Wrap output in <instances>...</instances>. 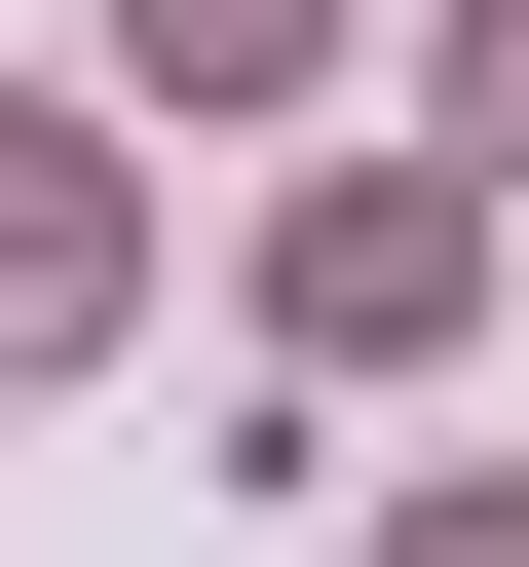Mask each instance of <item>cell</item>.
Segmentation results:
<instances>
[{"label": "cell", "instance_id": "obj_1", "mask_svg": "<svg viewBox=\"0 0 529 567\" xmlns=\"http://www.w3.org/2000/svg\"><path fill=\"white\" fill-rule=\"evenodd\" d=\"M114 303V189H76V114H0V341H76Z\"/></svg>", "mask_w": 529, "mask_h": 567}, {"label": "cell", "instance_id": "obj_2", "mask_svg": "<svg viewBox=\"0 0 529 567\" xmlns=\"http://www.w3.org/2000/svg\"><path fill=\"white\" fill-rule=\"evenodd\" d=\"M114 39H152V76H303V0H114Z\"/></svg>", "mask_w": 529, "mask_h": 567}, {"label": "cell", "instance_id": "obj_3", "mask_svg": "<svg viewBox=\"0 0 529 567\" xmlns=\"http://www.w3.org/2000/svg\"><path fill=\"white\" fill-rule=\"evenodd\" d=\"M454 114H529V0H454Z\"/></svg>", "mask_w": 529, "mask_h": 567}, {"label": "cell", "instance_id": "obj_4", "mask_svg": "<svg viewBox=\"0 0 529 567\" xmlns=\"http://www.w3.org/2000/svg\"><path fill=\"white\" fill-rule=\"evenodd\" d=\"M378 567H529V492H491V529H378Z\"/></svg>", "mask_w": 529, "mask_h": 567}]
</instances>
